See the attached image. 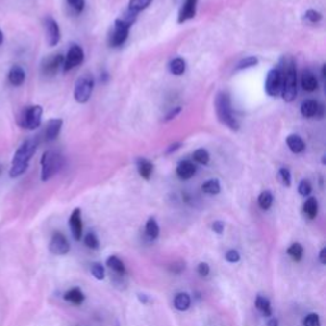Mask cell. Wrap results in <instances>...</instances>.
Masks as SVG:
<instances>
[{
	"label": "cell",
	"instance_id": "obj_21",
	"mask_svg": "<svg viewBox=\"0 0 326 326\" xmlns=\"http://www.w3.org/2000/svg\"><path fill=\"white\" fill-rule=\"evenodd\" d=\"M303 213L306 214L308 219H315L317 217V213H319V203H317V199L314 197L308 198L303 204Z\"/></svg>",
	"mask_w": 326,
	"mask_h": 326
},
{
	"label": "cell",
	"instance_id": "obj_20",
	"mask_svg": "<svg viewBox=\"0 0 326 326\" xmlns=\"http://www.w3.org/2000/svg\"><path fill=\"white\" fill-rule=\"evenodd\" d=\"M174 306L176 310L178 311H186L190 308L191 306V297L185 292H181L175 296L174 300Z\"/></svg>",
	"mask_w": 326,
	"mask_h": 326
},
{
	"label": "cell",
	"instance_id": "obj_48",
	"mask_svg": "<svg viewBox=\"0 0 326 326\" xmlns=\"http://www.w3.org/2000/svg\"><path fill=\"white\" fill-rule=\"evenodd\" d=\"M319 260H320V263L323 264V265H325L326 264V249L325 247L321 249L320 253H319Z\"/></svg>",
	"mask_w": 326,
	"mask_h": 326
},
{
	"label": "cell",
	"instance_id": "obj_46",
	"mask_svg": "<svg viewBox=\"0 0 326 326\" xmlns=\"http://www.w3.org/2000/svg\"><path fill=\"white\" fill-rule=\"evenodd\" d=\"M171 270L172 273H175V274H180V273H182L185 270V263H175L172 264L171 266Z\"/></svg>",
	"mask_w": 326,
	"mask_h": 326
},
{
	"label": "cell",
	"instance_id": "obj_13",
	"mask_svg": "<svg viewBox=\"0 0 326 326\" xmlns=\"http://www.w3.org/2000/svg\"><path fill=\"white\" fill-rule=\"evenodd\" d=\"M69 227L70 231L73 233V237L75 241L82 240V233H83V222H82V212L79 208L73 210V213L70 214L69 218Z\"/></svg>",
	"mask_w": 326,
	"mask_h": 326
},
{
	"label": "cell",
	"instance_id": "obj_51",
	"mask_svg": "<svg viewBox=\"0 0 326 326\" xmlns=\"http://www.w3.org/2000/svg\"><path fill=\"white\" fill-rule=\"evenodd\" d=\"M4 41V36H3V32H1V29H0V45L3 44Z\"/></svg>",
	"mask_w": 326,
	"mask_h": 326
},
{
	"label": "cell",
	"instance_id": "obj_27",
	"mask_svg": "<svg viewBox=\"0 0 326 326\" xmlns=\"http://www.w3.org/2000/svg\"><path fill=\"white\" fill-rule=\"evenodd\" d=\"M201 190H203V193L209 194V195H217V194L221 193V184L217 178H212V180L205 181L201 185Z\"/></svg>",
	"mask_w": 326,
	"mask_h": 326
},
{
	"label": "cell",
	"instance_id": "obj_35",
	"mask_svg": "<svg viewBox=\"0 0 326 326\" xmlns=\"http://www.w3.org/2000/svg\"><path fill=\"white\" fill-rule=\"evenodd\" d=\"M91 273L97 280H103L105 279V268L100 263H93L91 265Z\"/></svg>",
	"mask_w": 326,
	"mask_h": 326
},
{
	"label": "cell",
	"instance_id": "obj_47",
	"mask_svg": "<svg viewBox=\"0 0 326 326\" xmlns=\"http://www.w3.org/2000/svg\"><path fill=\"white\" fill-rule=\"evenodd\" d=\"M181 146H182V144H181L180 142L174 143V144H171V146H170L167 149H166V154H171L172 152H176V150H177V149L180 148Z\"/></svg>",
	"mask_w": 326,
	"mask_h": 326
},
{
	"label": "cell",
	"instance_id": "obj_19",
	"mask_svg": "<svg viewBox=\"0 0 326 326\" xmlns=\"http://www.w3.org/2000/svg\"><path fill=\"white\" fill-rule=\"evenodd\" d=\"M302 88L306 91V92H314L316 91L317 87H319V82H317L316 76L311 73L310 70H304L302 73Z\"/></svg>",
	"mask_w": 326,
	"mask_h": 326
},
{
	"label": "cell",
	"instance_id": "obj_23",
	"mask_svg": "<svg viewBox=\"0 0 326 326\" xmlns=\"http://www.w3.org/2000/svg\"><path fill=\"white\" fill-rule=\"evenodd\" d=\"M287 146H288V148L291 149L292 152L293 153H302L304 150V148H306V146H304V142L302 140V138L300 135H296V134H292V135H289L288 138H287Z\"/></svg>",
	"mask_w": 326,
	"mask_h": 326
},
{
	"label": "cell",
	"instance_id": "obj_12",
	"mask_svg": "<svg viewBox=\"0 0 326 326\" xmlns=\"http://www.w3.org/2000/svg\"><path fill=\"white\" fill-rule=\"evenodd\" d=\"M45 31H46L49 45L56 46L60 41V28H59V25L54 18H51V17L45 18Z\"/></svg>",
	"mask_w": 326,
	"mask_h": 326
},
{
	"label": "cell",
	"instance_id": "obj_45",
	"mask_svg": "<svg viewBox=\"0 0 326 326\" xmlns=\"http://www.w3.org/2000/svg\"><path fill=\"white\" fill-rule=\"evenodd\" d=\"M180 112H181V107H180V106H177V107L172 108V110L170 111V112H168L167 115H166L165 121H166V123H167V121L172 120V119H175V117L177 116V115L180 114Z\"/></svg>",
	"mask_w": 326,
	"mask_h": 326
},
{
	"label": "cell",
	"instance_id": "obj_16",
	"mask_svg": "<svg viewBox=\"0 0 326 326\" xmlns=\"http://www.w3.org/2000/svg\"><path fill=\"white\" fill-rule=\"evenodd\" d=\"M195 174H197V167L190 161L180 162L176 167V175L181 180H190Z\"/></svg>",
	"mask_w": 326,
	"mask_h": 326
},
{
	"label": "cell",
	"instance_id": "obj_5",
	"mask_svg": "<svg viewBox=\"0 0 326 326\" xmlns=\"http://www.w3.org/2000/svg\"><path fill=\"white\" fill-rule=\"evenodd\" d=\"M44 110L40 105H33L25 107L18 117L19 126L25 130H36L40 127Z\"/></svg>",
	"mask_w": 326,
	"mask_h": 326
},
{
	"label": "cell",
	"instance_id": "obj_18",
	"mask_svg": "<svg viewBox=\"0 0 326 326\" xmlns=\"http://www.w3.org/2000/svg\"><path fill=\"white\" fill-rule=\"evenodd\" d=\"M8 79H9L12 86H22L25 80V69L19 65H13L9 70V74H8Z\"/></svg>",
	"mask_w": 326,
	"mask_h": 326
},
{
	"label": "cell",
	"instance_id": "obj_3",
	"mask_svg": "<svg viewBox=\"0 0 326 326\" xmlns=\"http://www.w3.org/2000/svg\"><path fill=\"white\" fill-rule=\"evenodd\" d=\"M216 112L219 121L222 124L227 125L231 130L237 131L240 129V123L234 117L232 112V103L231 97L227 92H219L216 97Z\"/></svg>",
	"mask_w": 326,
	"mask_h": 326
},
{
	"label": "cell",
	"instance_id": "obj_50",
	"mask_svg": "<svg viewBox=\"0 0 326 326\" xmlns=\"http://www.w3.org/2000/svg\"><path fill=\"white\" fill-rule=\"evenodd\" d=\"M266 326H279V321L276 317H269V320L266 323Z\"/></svg>",
	"mask_w": 326,
	"mask_h": 326
},
{
	"label": "cell",
	"instance_id": "obj_25",
	"mask_svg": "<svg viewBox=\"0 0 326 326\" xmlns=\"http://www.w3.org/2000/svg\"><path fill=\"white\" fill-rule=\"evenodd\" d=\"M106 264H107V266L112 272H115L116 274H119V276H125V274H126L125 264H124L119 257L115 256V255H111L110 257H107Z\"/></svg>",
	"mask_w": 326,
	"mask_h": 326
},
{
	"label": "cell",
	"instance_id": "obj_44",
	"mask_svg": "<svg viewBox=\"0 0 326 326\" xmlns=\"http://www.w3.org/2000/svg\"><path fill=\"white\" fill-rule=\"evenodd\" d=\"M212 229L216 232L217 234H222L225 231V223L222 221H216L212 223Z\"/></svg>",
	"mask_w": 326,
	"mask_h": 326
},
{
	"label": "cell",
	"instance_id": "obj_28",
	"mask_svg": "<svg viewBox=\"0 0 326 326\" xmlns=\"http://www.w3.org/2000/svg\"><path fill=\"white\" fill-rule=\"evenodd\" d=\"M186 70V61L181 57H176L170 63V72L174 75H182Z\"/></svg>",
	"mask_w": 326,
	"mask_h": 326
},
{
	"label": "cell",
	"instance_id": "obj_24",
	"mask_svg": "<svg viewBox=\"0 0 326 326\" xmlns=\"http://www.w3.org/2000/svg\"><path fill=\"white\" fill-rule=\"evenodd\" d=\"M64 300L70 302V303L79 306V304H82L83 302H84V293L80 291V288L75 287V288L69 289V291L64 295Z\"/></svg>",
	"mask_w": 326,
	"mask_h": 326
},
{
	"label": "cell",
	"instance_id": "obj_14",
	"mask_svg": "<svg viewBox=\"0 0 326 326\" xmlns=\"http://www.w3.org/2000/svg\"><path fill=\"white\" fill-rule=\"evenodd\" d=\"M197 4L198 0H186L178 13V23H184L189 19H193L197 16Z\"/></svg>",
	"mask_w": 326,
	"mask_h": 326
},
{
	"label": "cell",
	"instance_id": "obj_1",
	"mask_svg": "<svg viewBox=\"0 0 326 326\" xmlns=\"http://www.w3.org/2000/svg\"><path fill=\"white\" fill-rule=\"evenodd\" d=\"M37 150V142L36 139H28L23 142L17 152L14 153L12 161V167H10L9 176L12 178H16L21 175L25 174L28 168V163L33 154Z\"/></svg>",
	"mask_w": 326,
	"mask_h": 326
},
{
	"label": "cell",
	"instance_id": "obj_49",
	"mask_svg": "<svg viewBox=\"0 0 326 326\" xmlns=\"http://www.w3.org/2000/svg\"><path fill=\"white\" fill-rule=\"evenodd\" d=\"M138 298H139V301L142 302L143 304H149L152 302V300L149 298V296L147 295H138Z\"/></svg>",
	"mask_w": 326,
	"mask_h": 326
},
{
	"label": "cell",
	"instance_id": "obj_29",
	"mask_svg": "<svg viewBox=\"0 0 326 326\" xmlns=\"http://www.w3.org/2000/svg\"><path fill=\"white\" fill-rule=\"evenodd\" d=\"M287 253H288L289 257H291L293 261L298 263V261H301L302 257H303V247H302L301 244H298V242L292 244L291 246L288 247Z\"/></svg>",
	"mask_w": 326,
	"mask_h": 326
},
{
	"label": "cell",
	"instance_id": "obj_41",
	"mask_svg": "<svg viewBox=\"0 0 326 326\" xmlns=\"http://www.w3.org/2000/svg\"><path fill=\"white\" fill-rule=\"evenodd\" d=\"M225 257H226V260H227L228 263H231V264L238 263V261H240V259H241L240 252H238L237 250L227 251V252H226V255H225Z\"/></svg>",
	"mask_w": 326,
	"mask_h": 326
},
{
	"label": "cell",
	"instance_id": "obj_34",
	"mask_svg": "<svg viewBox=\"0 0 326 326\" xmlns=\"http://www.w3.org/2000/svg\"><path fill=\"white\" fill-rule=\"evenodd\" d=\"M257 64H259V59H257L256 56H247V57H245V59H242V60L237 64L236 70L249 69V68L256 67Z\"/></svg>",
	"mask_w": 326,
	"mask_h": 326
},
{
	"label": "cell",
	"instance_id": "obj_40",
	"mask_svg": "<svg viewBox=\"0 0 326 326\" xmlns=\"http://www.w3.org/2000/svg\"><path fill=\"white\" fill-rule=\"evenodd\" d=\"M304 17L310 21V22L312 23H317L320 22L321 19H323V14H321L320 12H316V10L314 9H308L307 12L304 13Z\"/></svg>",
	"mask_w": 326,
	"mask_h": 326
},
{
	"label": "cell",
	"instance_id": "obj_10",
	"mask_svg": "<svg viewBox=\"0 0 326 326\" xmlns=\"http://www.w3.org/2000/svg\"><path fill=\"white\" fill-rule=\"evenodd\" d=\"M49 250L51 253L57 255V256H63V255H67L70 251V245L69 241L67 240V237L64 236L60 232H55L51 237L50 245H49Z\"/></svg>",
	"mask_w": 326,
	"mask_h": 326
},
{
	"label": "cell",
	"instance_id": "obj_22",
	"mask_svg": "<svg viewBox=\"0 0 326 326\" xmlns=\"http://www.w3.org/2000/svg\"><path fill=\"white\" fill-rule=\"evenodd\" d=\"M136 166H138V172H139L140 177L144 180H149L153 172L152 162H149L146 158H139L136 161Z\"/></svg>",
	"mask_w": 326,
	"mask_h": 326
},
{
	"label": "cell",
	"instance_id": "obj_39",
	"mask_svg": "<svg viewBox=\"0 0 326 326\" xmlns=\"http://www.w3.org/2000/svg\"><path fill=\"white\" fill-rule=\"evenodd\" d=\"M312 191V185L308 180H302L298 185V193L301 194L302 197H307Z\"/></svg>",
	"mask_w": 326,
	"mask_h": 326
},
{
	"label": "cell",
	"instance_id": "obj_7",
	"mask_svg": "<svg viewBox=\"0 0 326 326\" xmlns=\"http://www.w3.org/2000/svg\"><path fill=\"white\" fill-rule=\"evenodd\" d=\"M283 75L279 68H273L266 74L265 80V92L270 97H278L282 93Z\"/></svg>",
	"mask_w": 326,
	"mask_h": 326
},
{
	"label": "cell",
	"instance_id": "obj_9",
	"mask_svg": "<svg viewBox=\"0 0 326 326\" xmlns=\"http://www.w3.org/2000/svg\"><path fill=\"white\" fill-rule=\"evenodd\" d=\"M83 60H84V51H83V49L80 48L79 45H72L69 51H68L67 56L64 59V72H69L73 68L78 67V65L83 63Z\"/></svg>",
	"mask_w": 326,
	"mask_h": 326
},
{
	"label": "cell",
	"instance_id": "obj_30",
	"mask_svg": "<svg viewBox=\"0 0 326 326\" xmlns=\"http://www.w3.org/2000/svg\"><path fill=\"white\" fill-rule=\"evenodd\" d=\"M146 234L150 240H155L159 236V226L154 218H149L146 223Z\"/></svg>",
	"mask_w": 326,
	"mask_h": 326
},
{
	"label": "cell",
	"instance_id": "obj_31",
	"mask_svg": "<svg viewBox=\"0 0 326 326\" xmlns=\"http://www.w3.org/2000/svg\"><path fill=\"white\" fill-rule=\"evenodd\" d=\"M273 194L270 193L269 190H265L259 195V199H257V203H259V206L263 210H268L270 209V206L273 205Z\"/></svg>",
	"mask_w": 326,
	"mask_h": 326
},
{
	"label": "cell",
	"instance_id": "obj_2",
	"mask_svg": "<svg viewBox=\"0 0 326 326\" xmlns=\"http://www.w3.org/2000/svg\"><path fill=\"white\" fill-rule=\"evenodd\" d=\"M283 75V86H282V97L285 102L295 101L297 96V69L293 59H287L284 60L282 68H279Z\"/></svg>",
	"mask_w": 326,
	"mask_h": 326
},
{
	"label": "cell",
	"instance_id": "obj_36",
	"mask_svg": "<svg viewBox=\"0 0 326 326\" xmlns=\"http://www.w3.org/2000/svg\"><path fill=\"white\" fill-rule=\"evenodd\" d=\"M84 244H86V246L88 247V249H92V250H97L100 247V241L95 233L86 234V237H84Z\"/></svg>",
	"mask_w": 326,
	"mask_h": 326
},
{
	"label": "cell",
	"instance_id": "obj_26",
	"mask_svg": "<svg viewBox=\"0 0 326 326\" xmlns=\"http://www.w3.org/2000/svg\"><path fill=\"white\" fill-rule=\"evenodd\" d=\"M255 306H256L257 310L263 314V316L270 317L273 315L270 301L266 297H264V296H257L256 300H255Z\"/></svg>",
	"mask_w": 326,
	"mask_h": 326
},
{
	"label": "cell",
	"instance_id": "obj_32",
	"mask_svg": "<svg viewBox=\"0 0 326 326\" xmlns=\"http://www.w3.org/2000/svg\"><path fill=\"white\" fill-rule=\"evenodd\" d=\"M193 158L194 161H197L198 163H200V165H208L210 161V155L206 149L200 148L197 149V150L193 153Z\"/></svg>",
	"mask_w": 326,
	"mask_h": 326
},
{
	"label": "cell",
	"instance_id": "obj_42",
	"mask_svg": "<svg viewBox=\"0 0 326 326\" xmlns=\"http://www.w3.org/2000/svg\"><path fill=\"white\" fill-rule=\"evenodd\" d=\"M68 4H69L74 10H76L78 13L82 12L86 6V0H67Z\"/></svg>",
	"mask_w": 326,
	"mask_h": 326
},
{
	"label": "cell",
	"instance_id": "obj_43",
	"mask_svg": "<svg viewBox=\"0 0 326 326\" xmlns=\"http://www.w3.org/2000/svg\"><path fill=\"white\" fill-rule=\"evenodd\" d=\"M198 273H199V276H209L210 266L208 265L206 263H200L199 265H198Z\"/></svg>",
	"mask_w": 326,
	"mask_h": 326
},
{
	"label": "cell",
	"instance_id": "obj_17",
	"mask_svg": "<svg viewBox=\"0 0 326 326\" xmlns=\"http://www.w3.org/2000/svg\"><path fill=\"white\" fill-rule=\"evenodd\" d=\"M63 127V120L61 119H51L50 121L46 125V129H45V138L46 140L51 142V140H55L60 134V130Z\"/></svg>",
	"mask_w": 326,
	"mask_h": 326
},
{
	"label": "cell",
	"instance_id": "obj_11",
	"mask_svg": "<svg viewBox=\"0 0 326 326\" xmlns=\"http://www.w3.org/2000/svg\"><path fill=\"white\" fill-rule=\"evenodd\" d=\"M64 64V56L61 54L50 55L45 57L41 64V72L46 76H54Z\"/></svg>",
	"mask_w": 326,
	"mask_h": 326
},
{
	"label": "cell",
	"instance_id": "obj_38",
	"mask_svg": "<svg viewBox=\"0 0 326 326\" xmlns=\"http://www.w3.org/2000/svg\"><path fill=\"white\" fill-rule=\"evenodd\" d=\"M303 326H321L320 317L317 314H308L307 316L303 319Z\"/></svg>",
	"mask_w": 326,
	"mask_h": 326
},
{
	"label": "cell",
	"instance_id": "obj_52",
	"mask_svg": "<svg viewBox=\"0 0 326 326\" xmlns=\"http://www.w3.org/2000/svg\"><path fill=\"white\" fill-rule=\"evenodd\" d=\"M78 326H79V325H78Z\"/></svg>",
	"mask_w": 326,
	"mask_h": 326
},
{
	"label": "cell",
	"instance_id": "obj_37",
	"mask_svg": "<svg viewBox=\"0 0 326 326\" xmlns=\"http://www.w3.org/2000/svg\"><path fill=\"white\" fill-rule=\"evenodd\" d=\"M279 180L282 181V184L284 185V186L289 187L292 184V177H291V172H289L288 168H280L279 170Z\"/></svg>",
	"mask_w": 326,
	"mask_h": 326
},
{
	"label": "cell",
	"instance_id": "obj_15",
	"mask_svg": "<svg viewBox=\"0 0 326 326\" xmlns=\"http://www.w3.org/2000/svg\"><path fill=\"white\" fill-rule=\"evenodd\" d=\"M301 114L306 119H311V117L319 116V115L321 116L323 115V106L319 105V102H316L315 100H307L302 103Z\"/></svg>",
	"mask_w": 326,
	"mask_h": 326
},
{
	"label": "cell",
	"instance_id": "obj_33",
	"mask_svg": "<svg viewBox=\"0 0 326 326\" xmlns=\"http://www.w3.org/2000/svg\"><path fill=\"white\" fill-rule=\"evenodd\" d=\"M150 3H152V0H129V9L139 13L148 8Z\"/></svg>",
	"mask_w": 326,
	"mask_h": 326
},
{
	"label": "cell",
	"instance_id": "obj_4",
	"mask_svg": "<svg viewBox=\"0 0 326 326\" xmlns=\"http://www.w3.org/2000/svg\"><path fill=\"white\" fill-rule=\"evenodd\" d=\"M63 167V157L52 150H46L41 158V180L49 181Z\"/></svg>",
	"mask_w": 326,
	"mask_h": 326
},
{
	"label": "cell",
	"instance_id": "obj_6",
	"mask_svg": "<svg viewBox=\"0 0 326 326\" xmlns=\"http://www.w3.org/2000/svg\"><path fill=\"white\" fill-rule=\"evenodd\" d=\"M95 87V79L91 74H84L75 82L74 87V99L78 103H86L91 99Z\"/></svg>",
	"mask_w": 326,
	"mask_h": 326
},
{
	"label": "cell",
	"instance_id": "obj_8",
	"mask_svg": "<svg viewBox=\"0 0 326 326\" xmlns=\"http://www.w3.org/2000/svg\"><path fill=\"white\" fill-rule=\"evenodd\" d=\"M131 27L124 25V23L119 22L117 19H115L114 23V29L111 32L110 38H108V44L112 48H119L121 45L125 44V41L129 37V32Z\"/></svg>",
	"mask_w": 326,
	"mask_h": 326
}]
</instances>
